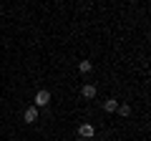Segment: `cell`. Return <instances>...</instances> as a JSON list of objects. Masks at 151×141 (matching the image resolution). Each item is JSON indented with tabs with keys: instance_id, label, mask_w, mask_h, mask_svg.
<instances>
[{
	"instance_id": "3957f363",
	"label": "cell",
	"mask_w": 151,
	"mask_h": 141,
	"mask_svg": "<svg viewBox=\"0 0 151 141\" xmlns=\"http://www.w3.org/2000/svg\"><path fill=\"white\" fill-rule=\"evenodd\" d=\"M93 134H96V129H93L91 124H81L78 126V136H81V139H91Z\"/></svg>"
},
{
	"instance_id": "52a82bcc",
	"label": "cell",
	"mask_w": 151,
	"mask_h": 141,
	"mask_svg": "<svg viewBox=\"0 0 151 141\" xmlns=\"http://www.w3.org/2000/svg\"><path fill=\"white\" fill-rule=\"evenodd\" d=\"M116 111H119V114L124 116V119H126V116H131V106H126V103H121V106H119Z\"/></svg>"
},
{
	"instance_id": "277c9868",
	"label": "cell",
	"mask_w": 151,
	"mask_h": 141,
	"mask_svg": "<svg viewBox=\"0 0 151 141\" xmlns=\"http://www.w3.org/2000/svg\"><path fill=\"white\" fill-rule=\"evenodd\" d=\"M96 93H98V88L93 86V83H86V86L81 88V96H83V98H88V101H91V98H96Z\"/></svg>"
},
{
	"instance_id": "ba28073f",
	"label": "cell",
	"mask_w": 151,
	"mask_h": 141,
	"mask_svg": "<svg viewBox=\"0 0 151 141\" xmlns=\"http://www.w3.org/2000/svg\"><path fill=\"white\" fill-rule=\"evenodd\" d=\"M78 141H83V139H78Z\"/></svg>"
},
{
	"instance_id": "6da1fadb",
	"label": "cell",
	"mask_w": 151,
	"mask_h": 141,
	"mask_svg": "<svg viewBox=\"0 0 151 141\" xmlns=\"http://www.w3.org/2000/svg\"><path fill=\"white\" fill-rule=\"evenodd\" d=\"M48 103H50V91L40 88V91L35 93V109H43V106H48Z\"/></svg>"
},
{
	"instance_id": "5b68a950",
	"label": "cell",
	"mask_w": 151,
	"mask_h": 141,
	"mask_svg": "<svg viewBox=\"0 0 151 141\" xmlns=\"http://www.w3.org/2000/svg\"><path fill=\"white\" fill-rule=\"evenodd\" d=\"M116 109H119V101H116V98H106V101H103V111H106V114H116Z\"/></svg>"
},
{
	"instance_id": "8992f818",
	"label": "cell",
	"mask_w": 151,
	"mask_h": 141,
	"mask_svg": "<svg viewBox=\"0 0 151 141\" xmlns=\"http://www.w3.org/2000/svg\"><path fill=\"white\" fill-rule=\"evenodd\" d=\"M78 70H81V73H91L93 63H91V60H81V63H78Z\"/></svg>"
},
{
	"instance_id": "7a4b0ae2",
	"label": "cell",
	"mask_w": 151,
	"mask_h": 141,
	"mask_svg": "<svg viewBox=\"0 0 151 141\" xmlns=\"http://www.w3.org/2000/svg\"><path fill=\"white\" fill-rule=\"evenodd\" d=\"M23 121H25V124H35V121H38V109H35V106H28V109H25Z\"/></svg>"
}]
</instances>
